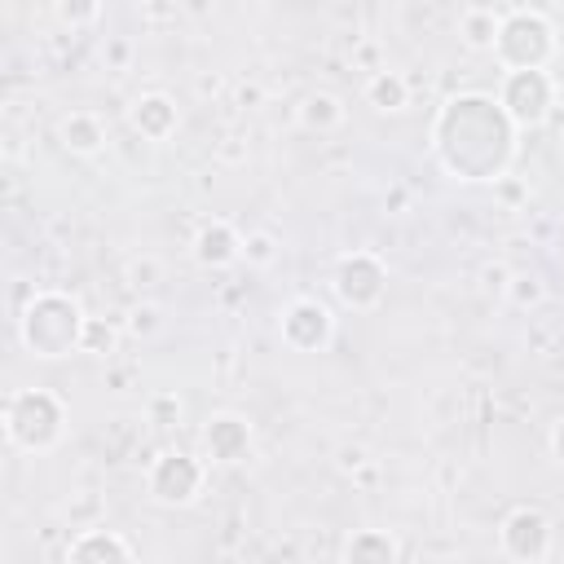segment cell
<instances>
[{
	"label": "cell",
	"mask_w": 564,
	"mask_h": 564,
	"mask_svg": "<svg viewBox=\"0 0 564 564\" xmlns=\"http://www.w3.org/2000/svg\"><path fill=\"white\" fill-rule=\"evenodd\" d=\"M432 150L458 181H498L516 154V123L485 93H458L432 123Z\"/></svg>",
	"instance_id": "6da1fadb"
},
{
	"label": "cell",
	"mask_w": 564,
	"mask_h": 564,
	"mask_svg": "<svg viewBox=\"0 0 564 564\" xmlns=\"http://www.w3.org/2000/svg\"><path fill=\"white\" fill-rule=\"evenodd\" d=\"M84 330H88L84 308L62 291L35 295L22 313V344L35 357H66L70 348H84Z\"/></svg>",
	"instance_id": "7a4b0ae2"
},
{
	"label": "cell",
	"mask_w": 564,
	"mask_h": 564,
	"mask_svg": "<svg viewBox=\"0 0 564 564\" xmlns=\"http://www.w3.org/2000/svg\"><path fill=\"white\" fill-rule=\"evenodd\" d=\"M62 432H66V410H62V401L53 392L22 388V392L9 397V405H4V436L18 449L44 454V449H53L62 441Z\"/></svg>",
	"instance_id": "3957f363"
},
{
	"label": "cell",
	"mask_w": 564,
	"mask_h": 564,
	"mask_svg": "<svg viewBox=\"0 0 564 564\" xmlns=\"http://www.w3.org/2000/svg\"><path fill=\"white\" fill-rule=\"evenodd\" d=\"M494 53L507 66V75L511 70H546V62L555 57V26L538 9H507L498 22Z\"/></svg>",
	"instance_id": "277c9868"
},
{
	"label": "cell",
	"mask_w": 564,
	"mask_h": 564,
	"mask_svg": "<svg viewBox=\"0 0 564 564\" xmlns=\"http://www.w3.org/2000/svg\"><path fill=\"white\" fill-rule=\"evenodd\" d=\"M498 106L507 110V119L516 128H533L551 115L555 106V84L546 70H511L502 79V93H498Z\"/></svg>",
	"instance_id": "5b68a950"
},
{
	"label": "cell",
	"mask_w": 564,
	"mask_h": 564,
	"mask_svg": "<svg viewBox=\"0 0 564 564\" xmlns=\"http://www.w3.org/2000/svg\"><path fill=\"white\" fill-rule=\"evenodd\" d=\"M383 286H388V273H383V264H379L370 251H352V256H344L339 269H335V291H339V300H344L348 308H370V304H379V300H383Z\"/></svg>",
	"instance_id": "8992f818"
},
{
	"label": "cell",
	"mask_w": 564,
	"mask_h": 564,
	"mask_svg": "<svg viewBox=\"0 0 564 564\" xmlns=\"http://www.w3.org/2000/svg\"><path fill=\"white\" fill-rule=\"evenodd\" d=\"M498 542H502V551H507L511 560L538 564V560L546 555V546H551V524H546V516H542L538 507H516V511L502 520Z\"/></svg>",
	"instance_id": "52a82bcc"
},
{
	"label": "cell",
	"mask_w": 564,
	"mask_h": 564,
	"mask_svg": "<svg viewBox=\"0 0 564 564\" xmlns=\"http://www.w3.org/2000/svg\"><path fill=\"white\" fill-rule=\"evenodd\" d=\"M203 485V467L189 458V454H163L154 467H150V494L167 507H185Z\"/></svg>",
	"instance_id": "ba28073f"
},
{
	"label": "cell",
	"mask_w": 564,
	"mask_h": 564,
	"mask_svg": "<svg viewBox=\"0 0 564 564\" xmlns=\"http://www.w3.org/2000/svg\"><path fill=\"white\" fill-rule=\"evenodd\" d=\"M335 322H330V308L317 304V300H295L286 313H282V339L300 352H317L326 348Z\"/></svg>",
	"instance_id": "9c48e42d"
},
{
	"label": "cell",
	"mask_w": 564,
	"mask_h": 564,
	"mask_svg": "<svg viewBox=\"0 0 564 564\" xmlns=\"http://www.w3.org/2000/svg\"><path fill=\"white\" fill-rule=\"evenodd\" d=\"M203 441H207V454H212V458L238 463V458H247V449H251V427H247V419H238V414H216V419H207Z\"/></svg>",
	"instance_id": "30bf717a"
},
{
	"label": "cell",
	"mask_w": 564,
	"mask_h": 564,
	"mask_svg": "<svg viewBox=\"0 0 564 564\" xmlns=\"http://www.w3.org/2000/svg\"><path fill=\"white\" fill-rule=\"evenodd\" d=\"M66 564H132V551L119 533L110 529H88L70 542L66 551Z\"/></svg>",
	"instance_id": "8fae6325"
},
{
	"label": "cell",
	"mask_w": 564,
	"mask_h": 564,
	"mask_svg": "<svg viewBox=\"0 0 564 564\" xmlns=\"http://www.w3.org/2000/svg\"><path fill=\"white\" fill-rule=\"evenodd\" d=\"M132 128H137L141 137H150V141H163V137L176 128V106H172V97H163V93L141 97V101L132 106Z\"/></svg>",
	"instance_id": "7c38bea8"
},
{
	"label": "cell",
	"mask_w": 564,
	"mask_h": 564,
	"mask_svg": "<svg viewBox=\"0 0 564 564\" xmlns=\"http://www.w3.org/2000/svg\"><path fill=\"white\" fill-rule=\"evenodd\" d=\"M194 256H198V264L220 269V264H229V260L242 256V238H238L225 220H216V225H207V229L194 238Z\"/></svg>",
	"instance_id": "4fadbf2b"
},
{
	"label": "cell",
	"mask_w": 564,
	"mask_h": 564,
	"mask_svg": "<svg viewBox=\"0 0 564 564\" xmlns=\"http://www.w3.org/2000/svg\"><path fill=\"white\" fill-rule=\"evenodd\" d=\"M344 564H397V542L383 529H357L344 546Z\"/></svg>",
	"instance_id": "5bb4252c"
},
{
	"label": "cell",
	"mask_w": 564,
	"mask_h": 564,
	"mask_svg": "<svg viewBox=\"0 0 564 564\" xmlns=\"http://www.w3.org/2000/svg\"><path fill=\"white\" fill-rule=\"evenodd\" d=\"M62 141H66L75 154H93V150L106 141V128H101V119H97V115L75 110V115H66V119H62Z\"/></svg>",
	"instance_id": "9a60e30c"
},
{
	"label": "cell",
	"mask_w": 564,
	"mask_h": 564,
	"mask_svg": "<svg viewBox=\"0 0 564 564\" xmlns=\"http://www.w3.org/2000/svg\"><path fill=\"white\" fill-rule=\"evenodd\" d=\"M366 97H370L375 110H401L405 97H410V88H405V79H401L397 70H379V75H370Z\"/></svg>",
	"instance_id": "2e32d148"
},
{
	"label": "cell",
	"mask_w": 564,
	"mask_h": 564,
	"mask_svg": "<svg viewBox=\"0 0 564 564\" xmlns=\"http://www.w3.org/2000/svg\"><path fill=\"white\" fill-rule=\"evenodd\" d=\"M498 22H502V13H494V9H467V13H463V35H467V44H471V48H494Z\"/></svg>",
	"instance_id": "e0dca14e"
},
{
	"label": "cell",
	"mask_w": 564,
	"mask_h": 564,
	"mask_svg": "<svg viewBox=\"0 0 564 564\" xmlns=\"http://www.w3.org/2000/svg\"><path fill=\"white\" fill-rule=\"evenodd\" d=\"M300 119H304V128H317V132H326V128H335V123L344 119V110H339V101H335L330 93H313V97H304V106H300Z\"/></svg>",
	"instance_id": "ac0fdd59"
},
{
	"label": "cell",
	"mask_w": 564,
	"mask_h": 564,
	"mask_svg": "<svg viewBox=\"0 0 564 564\" xmlns=\"http://www.w3.org/2000/svg\"><path fill=\"white\" fill-rule=\"evenodd\" d=\"M84 348L110 352V348H115V330H110V326H101L97 317H88V330H84Z\"/></svg>",
	"instance_id": "d6986e66"
},
{
	"label": "cell",
	"mask_w": 564,
	"mask_h": 564,
	"mask_svg": "<svg viewBox=\"0 0 564 564\" xmlns=\"http://www.w3.org/2000/svg\"><path fill=\"white\" fill-rule=\"evenodd\" d=\"M242 247H247V256H251V260H260V264L273 256V242H269L264 234H260V238H251V242H242Z\"/></svg>",
	"instance_id": "ffe728a7"
},
{
	"label": "cell",
	"mask_w": 564,
	"mask_h": 564,
	"mask_svg": "<svg viewBox=\"0 0 564 564\" xmlns=\"http://www.w3.org/2000/svg\"><path fill=\"white\" fill-rule=\"evenodd\" d=\"M551 449H555V458L564 463V419H555V427H551Z\"/></svg>",
	"instance_id": "44dd1931"
}]
</instances>
